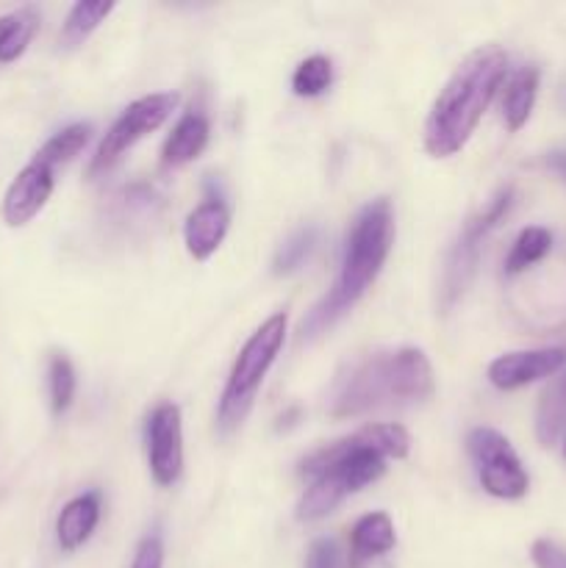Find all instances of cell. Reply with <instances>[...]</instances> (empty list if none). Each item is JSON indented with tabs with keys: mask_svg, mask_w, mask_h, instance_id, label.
I'll list each match as a JSON object with an SVG mask.
<instances>
[{
	"mask_svg": "<svg viewBox=\"0 0 566 568\" xmlns=\"http://www.w3.org/2000/svg\"><path fill=\"white\" fill-rule=\"evenodd\" d=\"M228 227H231V209L225 200L209 197L200 203L183 222V242L194 261H209L225 242Z\"/></svg>",
	"mask_w": 566,
	"mask_h": 568,
	"instance_id": "cell-12",
	"label": "cell"
},
{
	"mask_svg": "<svg viewBox=\"0 0 566 568\" xmlns=\"http://www.w3.org/2000/svg\"><path fill=\"white\" fill-rule=\"evenodd\" d=\"M39 22H42V17L33 6L0 17V64H11L26 53L28 44L37 37Z\"/></svg>",
	"mask_w": 566,
	"mask_h": 568,
	"instance_id": "cell-18",
	"label": "cell"
},
{
	"mask_svg": "<svg viewBox=\"0 0 566 568\" xmlns=\"http://www.w3.org/2000/svg\"><path fill=\"white\" fill-rule=\"evenodd\" d=\"M505 78H508V53L499 44H483L472 50L455 67L427 111L425 133H422L427 155L449 159L461 153L475 128L481 125L494 94L503 89Z\"/></svg>",
	"mask_w": 566,
	"mask_h": 568,
	"instance_id": "cell-2",
	"label": "cell"
},
{
	"mask_svg": "<svg viewBox=\"0 0 566 568\" xmlns=\"http://www.w3.org/2000/svg\"><path fill=\"white\" fill-rule=\"evenodd\" d=\"M89 139H92V125H89V122H75V125H67L64 131L53 133V136H50L48 142L37 150L33 161H39V164L50 166V170L55 172V166L70 164V161L75 159L83 148H87Z\"/></svg>",
	"mask_w": 566,
	"mask_h": 568,
	"instance_id": "cell-19",
	"label": "cell"
},
{
	"mask_svg": "<svg viewBox=\"0 0 566 568\" xmlns=\"http://www.w3.org/2000/svg\"><path fill=\"white\" fill-rule=\"evenodd\" d=\"M316 239H320V233H316L314 225L294 231L292 236L281 244V250H277L275 261H272V272H275L277 277L297 272L316 250Z\"/></svg>",
	"mask_w": 566,
	"mask_h": 568,
	"instance_id": "cell-24",
	"label": "cell"
},
{
	"mask_svg": "<svg viewBox=\"0 0 566 568\" xmlns=\"http://www.w3.org/2000/svg\"><path fill=\"white\" fill-rule=\"evenodd\" d=\"M209 139V116H205L203 111H186V114L175 122L172 133L166 136L164 148H161V166H164V170H175V166L189 164V161H194L203 153Z\"/></svg>",
	"mask_w": 566,
	"mask_h": 568,
	"instance_id": "cell-15",
	"label": "cell"
},
{
	"mask_svg": "<svg viewBox=\"0 0 566 568\" xmlns=\"http://www.w3.org/2000/svg\"><path fill=\"white\" fill-rule=\"evenodd\" d=\"M564 458H566V444H564Z\"/></svg>",
	"mask_w": 566,
	"mask_h": 568,
	"instance_id": "cell-29",
	"label": "cell"
},
{
	"mask_svg": "<svg viewBox=\"0 0 566 568\" xmlns=\"http://www.w3.org/2000/svg\"><path fill=\"white\" fill-rule=\"evenodd\" d=\"M394 405L392 369H388V353H372L338 377L331 399L333 419H353L370 410Z\"/></svg>",
	"mask_w": 566,
	"mask_h": 568,
	"instance_id": "cell-8",
	"label": "cell"
},
{
	"mask_svg": "<svg viewBox=\"0 0 566 568\" xmlns=\"http://www.w3.org/2000/svg\"><path fill=\"white\" fill-rule=\"evenodd\" d=\"M181 103V94L178 92H155L144 94V98L133 100L125 111L114 120V125L105 131V136L100 139L98 150L92 155V164H89V175H100V172H109L128 150L137 142H142L148 133L159 131L166 120L172 116V111Z\"/></svg>",
	"mask_w": 566,
	"mask_h": 568,
	"instance_id": "cell-7",
	"label": "cell"
},
{
	"mask_svg": "<svg viewBox=\"0 0 566 568\" xmlns=\"http://www.w3.org/2000/svg\"><path fill=\"white\" fill-rule=\"evenodd\" d=\"M466 455L477 469L481 488L494 499H522L530 488L525 466L508 438L494 427H472L466 433Z\"/></svg>",
	"mask_w": 566,
	"mask_h": 568,
	"instance_id": "cell-6",
	"label": "cell"
},
{
	"mask_svg": "<svg viewBox=\"0 0 566 568\" xmlns=\"http://www.w3.org/2000/svg\"><path fill=\"white\" fill-rule=\"evenodd\" d=\"M394 244V211L388 197H377L358 211L344 242L342 266L336 283L320 305L305 316L303 338H316L336 325L361 297L372 288L386 266Z\"/></svg>",
	"mask_w": 566,
	"mask_h": 568,
	"instance_id": "cell-3",
	"label": "cell"
},
{
	"mask_svg": "<svg viewBox=\"0 0 566 568\" xmlns=\"http://www.w3.org/2000/svg\"><path fill=\"white\" fill-rule=\"evenodd\" d=\"M286 314H272L270 320L244 342V347L239 349L236 361H233L231 366V375H228L225 388H222L220 405H216V430H220V436L236 433L239 427L244 425V419L250 416L255 394H259L266 372L275 364L277 353L283 349V342H286Z\"/></svg>",
	"mask_w": 566,
	"mask_h": 568,
	"instance_id": "cell-4",
	"label": "cell"
},
{
	"mask_svg": "<svg viewBox=\"0 0 566 568\" xmlns=\"http://www.w3.org/2000/svg\"><path fill=\"white\" fill-rule=\"evenodd\" d=\"M530 560L536 568H566V549L549 538H538L530 547Z\"/></svg>",
	"mask_w": 566,
	"mask_h": 568,
	"instance_id": "cell-27",
	"label": "cell"
},
{
	"mask_svg": "<svg viewBox=\"0 0 566 568\" xmlns=\"http://www.w3.org/2000/svg\"><path fill=\"white\" fill-rule=\"evenodd\" d=\"M131 568H164V538L159 530L148 532L133 552Z\"/></svg>",
	"mask_w": 566,
	"mask_h": 568,
	"instance_id": "cell-25",
	"label": "cell"
},
{
	"mask_svg": "<svg viewBox=\"0 0 566 568\" xmlns=\"http://www.w3.org/2000/svg\"><path fill=\"white\" fill-rule=\"evenodd\" d=\"M333 83V61L327 55H309L292 75V92L297 98H320Z\"/></svg>",
	"mask_w": 566,
	"mask_h": 568,
	"instance_id": "cell-23",
	"label": "cell"
},
{
	"mask_svg": "<svg viewBox=\"0 0 566 568\" xmlns=\"http://www.w3.org/2000/svg\"><path fill=\"white\" fill-rule=\"evenodd\" d=\"M55 189V172L50 166L31 161L17 172L11 186L6 189L3 205H0V216L9 227H22L48 205L50 194Z\"/></svg>",
	"mask_w": 566,
	"mask_h": 568,
	"instance_id": "cell-11",
	"label": "cell"
},
{
	"mask_svg": "<svg viewBox=\"0 0 566 568\" xmlns=\"http://www.w3.org/2000/svg\"><path fill=\"white\" fill-rule=\"evenodd\" d=\"M547 166L553 172H558V175L566 181V150H555V153H549L547 155Z\"/></svg>",
	"mask_w": 566,
	"mask_h": 568,
	"instance_id": "cell-28",
	"label": "cell"
},
{
	"mask_svg": "<svg viewBox=\"0 0 566 568\" xmlns=\"http://www.w3.org/2000/svg\"><path fill=\"white\" fill-rule=\"evenodd\" d=\"M100 510H103V503H100L98 491L81 494L61 508L59 519H55V541L64 552H75L92 538L100 525Z\"/></svg>",
	"mask_w": 566,
	"mask_h": 568,
	"instance_id": "cell-14",
	"label": "cell"
},
{
	"mask_svg": "<svg viewBox=\"0 0 566 568\" xmlns=\"http://www.w3.org/2000/svg\"><path fill=\"white\" fill-rule=\"evenodd\" d=\"M114 11V3H75L67 14L64 28L59 33V42L64 48H78V44L87 42L94 31L100 28V22Z\"/></svg>",
	"mask_w": 566,
	"mask_h": 568,
	"instance_id": "cell-20",
	"label": "cell"
},
{
	"mask_svg": "<svg viewBox=\"0 0 566 568\" xmlns=\"http://www.w3.org/2000/svg\"><path fill=\"white\" fill-rule=\"evenodd\" d=\"M538 94V67L525 64L505 81L503 120L508 131H522L527 125Z\"/></svg>",
	"mask_w": 566,
	"mask_h": 568,
	"instance_id": "cell-16",
	"label": "cell"
},
{
	"mask_svg": "<svg viewBox=\"0 0 566 568\" xmlns=\"http://www.w3.org/2000/svg\"><path fill=\"white\" fill-rule=\"evenodd\" d=\"M511 205H514V189L505 186L499 189L492 197V203L481 211V214L472 216L469 222L461 231L458 242L453 244L447 255V264H444L442 275V308H453L461 300V294L466 292V286L472 283L477 272V261H481L483 242H486L488 233L499 225V222L508 216Z\"/></svg>",
	"mask_w": 566,
	"mask_h": 568,
	"instance_id": "cell-5",
	"label": "cell"
},
{
	"mask_svg": "<svg viewBox=\"0 0 566 568\" xmlns=\"http://www.w3.org/2000/svg\"><path fill=\"white\" fill-rule=\"evenodd\" d=\"M75 388H78V377H75V366H72V361L67 358L64 353L50 355L48 392H50V410H53L55 416H64L67 410H70L72 399H75Z\"/></svg>",
	"mask_w": 566,
	"mask_h": 568,
	"instance_id": "cell-22",
	"label": "cell"
},
{
	"mask_svg": "<svg viewBox=\"0 0 566 568\" xmlns=\"http://www.w3.org/2000/svg\"><path fill=\"white\" fill-rule=\"evenodd\" d=\"M549 250H553V233H549L547 227H525V231L516 236L508 258H505V272H508V275H519V272L538 264Z\"/></svg>",
	"mask_w": 566,
	"mask_h": 568,
	"instance_id": "cell-21",
	"label": "cell"
},
{
	"mask_svg": "<svg viewBox=\"0 0 566 568\" xmlns=\"http://www.w3.org/2000/svg\"><path fill=\"white\" fill-rule=\"evenodd\" d=\"M411 453V436L403 425H366L347 438L314 449L300 460V477L309 488L300 497L297 521H320L331 516L350 494L381 480L386 460H403Z\"/></svg>",
	"mask_w": 566,
	"mask_h": 568,
	"instance_id": "cell-1",
	"label": "cell"
},
{
	"mask_svg": "<svg viewBox=\"0 0 566 568\" xmlns=\"http://www.w3.org/2000/svg\"><path fill=\"white\" fill-rule=\"evenodd\" d=\"M397 544V532H394V521L388 514L375 510V514L361 516L350 530V560L347 568H364L370 560L388 555Z\"/></svg>",
	"mask_w": 566,
	"mask_h": 568,
	"instance_id": "cell-13",
	"label": "cell"
},
{
	"mask_svg": "<svg viewBox=\"0 0 566 568\" xmlns=\"http://www.w3.org/2000/svg\"><path fill=\"white\" fill-rule=\"evenodd\" d=\"M150 475L159 486H172L183 471V419L175 403H159L144 425Z\"/></svg>",
	"mask_w": 566,
	"mask_h": 568,
	"instance_id": "cell-9",
	"label": "cell"
},
{
	"mask_svg": "<svg viewBox=\"0 0 566 568\" xmlns=\"http://www.w3.org/2000/svg\"><path fill=\"white\" fill-rule=\"evenodd\" d=\"M566 366L564 347L544 349H519V353H505L488 364V383L499 392H516L522 386L555 377Z\"/></svg>",
	"mask_w": 566,
	"mask_h": 568,
	"instance_id": "cell-10",
	"label": "cell"
},
{
	"mask_svg": "<svg viewBox=\"0 0 566 568\" xmlns=\"http://www.w3.org/2000/svg\"><path fill=\"white\" fill-rule=\"evenodd\" d=\"M305 568H344L336 541H331V538L311 541L309 555H305Z\"/></svg>",
	"mask_w": 566,
	"mask_h": 568,
	"instance_id": "cell-26",
	"label": "cell"
},
{
	"mask_svg": "<svg viewBox=\"0 0 566 568\" xmlns=\"http://www.w3.org/2000/svg\"><path fill=\"white\" fill-rule=\"evenodd\" d=\"M566 430V366L549 381L536 408V438L542 447H553Z\"/></svg>",
	"mask_w": 566,
	"mask_h": 568,
	"instance_id": "cell-17",
	"label": "cell"
}]
</instances>
